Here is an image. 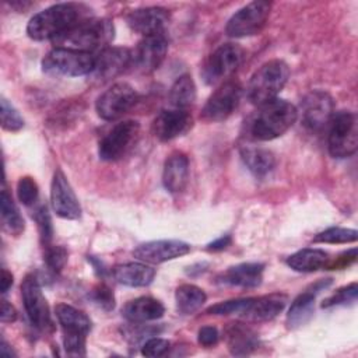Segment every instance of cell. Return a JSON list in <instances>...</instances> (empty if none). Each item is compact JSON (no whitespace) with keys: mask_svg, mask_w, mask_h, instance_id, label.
Listing matches in <instances>:
<instances>
[{"mask_svg":"<svg viewBox=\"0 0 358 358\" xmlns=\"http://www.w3.org/2000/svg\"><path fill=\"white\" fill-rule=\"evenodd\" d=\"M13 285V274L3 268L1 270V275H0V291L4 294L8 291V288Z\"/></svg>","mask_w":358,"mask_h":358,"instance_id":"obj_46","label":"cell"},{"mask_svg":"<svg viewBox=\"0 0 358 358\" xmlns=\"http://www.w3.org/2000/svg\"><path fill=\"white\" fill-rule=\"evenodd\" d=\"M189 180V159L183 152H172L165 164L162 171V183L165 189L172 193H180L185 190Z\"/></svg>","mask_w":358,"mask_h":358,"instance_id":"obj_22","label":"cell"},{"mask_svg":"<svg viewBox=\"0 0 358 358\" xmlns=\"http://www.w3.org/2000/svg\"><path fill=\"white\" fill-rule=\"evenodd\" d=\"M241 98V84L235 80H227L210 95L200 116L206 122H222L236 110Z\"/></svg>","mask_w":358,"mask_h":358,"instance_id":"obj_11","label":"cell"},{"mask_svg":"<svg viewBox=\"0 0 358 358\" xmlns=\"http://www.w3.org/2000/svg\"><path fill=\"white\" fill-rule=\"evenodd\" d=\"M95 56L85 52L53 48L42 60V70L50 76L80 77L91 74Z\"/></svg>","mask_w":358,"mask_h":358,"instance_id":"obj_6","label":"cell"},{"mask_svg":"<svg viewBox=\"0 0 358 358\" xmlns=\"http://www.w3.org/2000/svg\"><path fill=\"white\" fill-rule=\"evenodd\" d=\"M358 238V232L355 229L350 228H341V227H331L322 232H319L313 242L316 243H351L355 242Z\"/></svg>","mask_w":358,"mask_h":358,"instance_id":"obj_33","label":"cell"},{"mask_svg":"<svg viewBox=\"0 0 358 358\" xmlns=\"http://www.w3.org/2000/svg\"><path fill=\"white\" fill-rule=\"evenodd\" d=\"M316 294L312 289H305L292 302L287 313V326L298 329L305 326L313 316Z\"/></svg>","mask_w":358,"mask_h":358,"instance_id":"obj_29","label":"cell"},{"mask_svg":"<svg viewBox=\"0 0 358 358\" xmlns=\"http://www.w3.org/2000/svg\"><path fill=\"white\" fill-rule=\"evenodd\" d=\"M296 119V108L285 99L275 98L259 106V112L250 124V134L260 141L274 140L292 127Z\"/></svg>","mask_w":358,"mask_h":358,"instance_id":"obj_3","label":"cell"},{"mask_svg":"<svg viewBox=\"0 0 358 358\" xmlns=\"http://www.w3.org/2000/svg\"><path fill=\"white\" fill-rule=\"evenodd\" d=\"M252 302V298H239V299H231L225 302L215 303L207 309V313L210 315H238L242 316L246 313L249 305Z\"/></svg>","mask_w":358,"mask_h":358,"instance_id":"obj_34","label":"cell"},{"mask_svg":"<svg viewBox=\"0 0 358 358\" xmlns=\"http://www.w3.org/2000/svg\"><path fill=\"white\" fill-rule=\"evenodd\" d=\"M357 294H358V285H357V282H351L345 287L338 288L333 295L326 298L322 302V308H331V306H338V305L354 303L357 301Z\"/></svg>","mask_w":358,"mask_h":358,"instance_id":"obj_36","label":"cell"},{"mask_svg":"<svg viewBox=\"0 0 358 358\" xmlns=\"http://www.w3.org/2000/svg\"><path fill=\"white\" fill-rule=\"evenodd\" d=\"M329 152L334 158H348L358 148L357 116L352 112L341 110L333 115L329 123L327 136Z\"/></svg>","mask_w":358,"mask_h":358,"instance_id":"obj_7","label":"cell"},{"mask_svg":"<svg viewBox=\"0 0 358 358\" xmlns=\"http://www.w3.org/2000/svg\"><path fill=\"white\" fill-rule=\"evenodd\" d=\"M241 158L256 178L267 176L275 166L274 154L263 147L243 145L241 148Z\"/></svg>","mask_w":358,"mask_h":358,"instance_id":"obj_27","label":"cell"},{"mask_svg":"<svg viewBox=\"0 0 358 358\" xmlns=\"http://www.w3.org/2000/svg\"><path fill=\"white\" fill-rule=\"evenodd\" d=\"M206 292L194 284H182L176 288L175 301L176 308L183 315H192L197 312L206 302Z\"/></svg>","mask_w":358,"mask_h":358,"instance_id":"obj_30","label":"cell"},{"mask_svg":"<svg viewBox=\"0 0 358 358\" xmlns=\"http://www.w3.org/2000/svg\"><path fill=\"white\" fill-rule=\"evenodd\" d=\"M242 57L243 52L235 43H224L218 46L201 67V77L204 83L215 85L225 81L239 67Z\"/></svg>","mask_w":358,"mask_h":358,"instance_id":"obj_8","label":"cell"},{"mask_svg":"<svg viewBox=\"0 0 358 358\" xmlns=\"http://www.w3.org/2000/svg\"><path fill=\"white\" fill-rule=\"evenodd\" d=\"M138 131L140 123L137 120L129 119L116 123L99 141V158L103 161H117L123 158L134 144Z\"/></svg>","mask_w":358,"mask_h":358,"instance_id":"obj_10","label":"cell"},{"mask_svg":"<svg viewBox=\"0 0 358 358\" xmlns=\"http://www.w3.org/2000/svg\"><path fill=\"white\" fill-rule=\"evenodd\" d=\"M329 262L327 252L316 248H305L287 257V264L299 273H313L326 268Z\"/></svg>","mask_w":358,"mask_h":358,"instance_id":"obj_28","label":"cell"},{"mask_svg":"<svg viewBox=\"0 0 358 358\" xmlns=\"http://www.w3.org/2000/svg\"><path fill=\"white\" fill-rule=\"evenodd\" d=\"M190 252V245L179 239H158L138 245L133 250V256L144 263L159 264Z\"/></svg>","mask_w":358,"mask_h":358,"instance_id":"obj_16","label":"cell"},{"mask_svg":"<svg viewBox=\"0 0 358 358\" xmlns=\"http://www.w3.org/2000/svg\"><path fill=\"white\" fill-rule=\"evenodd\" d=\"M50 203L53 211L64 220H77L81 215L78 199L62 169H56L50 185Z\"/></svg>","mask_w":358,"mask_h":358,"instance_id":"obj_15","label":"cell"},{"mask_svg":"<svg viewBox=\"0 0 358 358\" xmlns=\"http://www.w3.org/2000/svg\"><path fill=\"white\" fill-rule=\"evenodd\" d=\"M289 77V67L280 59L262 64L250 77L246 87V96L250 103L262 106L277 98Z\"/></svg>","mask_w":358,"mask_h":358,"instance_id":"obj_4","label":"cell"},{"mask_svg":"<svg viewBox=\"0 0 358 358\" xmlns=\"http://www.w3.org/2000/svg\"><path fill=\"white\" fill-rule=\"evenodd\" d=\"M131 31L144 36L161 35L168 24V11L162 7H143L130 11L126 17Z\"/></svg>","mask_w":358,"mask_h":358,"instance_id":"obj_20","label":"cell"},{"mask_svg":"<svg viewBox=\"0 0 358 358\" xmlns=\"http://www.w3.org/2000/svg\"><path fill=\"white\" fill-rule=\"evenodd\" d=\"M271 4L264 0L252 1L239 8L227 22L225 32L232 38H245L259 34L270 14Z\"/></svg>","mask_w":358,"mask_h":358,"instance_id":"obj_9","label":"cell"},{"mask_svg":"<svg viewBox=\"0 0 358 358\" xmlns=\"http://www.w3.org/2000/svg\"><path fill=\"white\" fill-rule=\"evenodd\" d=\"M164 313V305L151 296H140L131 299L122 309V316L130 323H145L157 320L162 317Z\"/></svg>","mask_w":358,"mask_h":358,"instance_id":"obj_25","label":"cell"},{"mask_svg":"<svg viewBox=\"0 0 358 358\" xmlns=\"http://www.w3.org/2000/svg\"><path fill=\"white\" fill-rule=\"evenodd\" d=\"M115 36V27L110 20H81L66 32L53 39L55 48L71 49L91 53L102 52Z\"/></svg>","mask_w":358,"mask_h":358,"instance_id":"obj_1","label":"cell"},{"mask_svg":"<svg viewBox=\"0 0 358 358\" xmlns=\"http://www.w3.org/2000/svg\"><path fill=\"white\" fill-rule=\"evenodd\" d=\"M17 316H18V313H17L15 308L11 303H8L6 299H3L1 301V308H0V319H1V322L3 323H11V322H14L17 319Z\"/></svg>","mask_w":358,"mask_h":358,"instance_id":"obj_44","label":"cell"},{"mask_svg":"<svg viewBox=\"0 0 358 358\" xmlns=\"http://www.w3.org/2000/svg\"><path fill=\"white\" fill-rule=\"evenodd\" d=\"M220 333L214 326H203L197 333V341L203 347H213L218 343Z\"/></svg>","mask_w":358,"mask_h":358,"instance_id":"obj_42","label":"cell"},{"mask_svg":"<svg viewBox=\"0 0 358 358\" xmlns=\"http://www.w3.org/2000/svg\"><path fill=\"white\" fill-rule=\"evenodd\" d=\"M288 296L282 292H273L268 295L252 298V302L243 315L250 322H267L274 319L287 305Z\"/></svg>","mask_w":358,"mask_h":358,"instance_id":"obj_24","label":"cell"},{"mask_svg":"<svg viewBox=\"0 0 358 358\" xmlns=\"http://www.w3.org/2000/svg\"><path fill=\"white\" fill-rule=\"evenodd\" d=\"M263 268L264 266L262 263H241L229 267L227 271L218 275L217 281L232 287L256 288L262 284Z\"/></svg>","mask_w":358,"mask_h":358,"instance_id":"obj_23","label":"cell"},{"mask_svg":"<svg viewBox=\"0 0 358 358\" xmlns=\"http://www.w3.org/2000/svg\"><path fill=\"white\" fill-rule=\"evenodd\" d=\"M136 102V90L130 84L119 81L112 84L98 96L95 102V109L98 116L103 120H115L129 112Z\"/></svg>","mask_w":358,"mask_h":358,"instance_id":"obj_13","label":"cell"},{"mask_svg":"<svg viewBox=\"0 0 358 358\" xmlns=\"http://www.w3.org/2000/svg\"><path fill=\"white\" fill-rule=\"evenodd\" d=\"M229 243H231V236H229V235H222V236L217 238L215 241L210 242V243L207 245V250H213V252L224 250L225 248H228Z\"/></svg>","mask_w":358,"mask_h":358,"instance_id":"obj_45","label":"cell"},{"mask_svg":"<svg viewBox=\"0 0 358 358\" xmlns=\"http://www.w3.org/2000/svg\"><path fill=\"white\" fill-rule=\"evenodd\" d=\"M166 50L168 42L164 34L144 36L131 53V64L141 73H151L162 63Z\"/></svg>","mask_w":358,"mask_h":358,"instance_id":"obj_18","label":"cell"},{"mask_svg":"<svg viewBox=\"0 0 358 358\" xmlns=\"http://www.w3.org/2000/svg\"><path fill=\"white\" fill-rule=\"evenodd\" d=\"M169 103L173 109L187 110L196 99V84L189 74H183L175 80L168 95Z\"/></svg>","mask_w":358,"mask_h":358,"instance_id":"obj_31","label":"cell"},{"mask_svg":"<svg viewBox=\"0 0 358 358\" xmlns=\"http://www.w3.org/2000/svg\"><path fill=\"white\" fill-rule=\"evenodd\" d=\"M193 119L187 110L168 109L161 110L151 126L152 134L161 141H169L179 136H183L190 130Z\"/></svg>","mask_w":358,"mask_h":358,"instance_id":"obj_19","label":"cell"},{"mask_svg":"<svg viewBox=\"0 0 358 358\" xmlns=\"http://www.w3.org/2000/svg\"><path fill=\"white\" fill-rule=\"evenodd\" d=\"M113 277L117 282L127 287H147L155 277V270L144 263H124L113 268Z\"/></svg>","mask_w":358,"mask_h":358,"instance_id":"obj_26","label":"cell"},{"mask_svg":"<svg viewBox=\"0 0 358 358\" xmlns=\"http://www.w3.org/2000/svg\"><path fill=\"white\" fill-rule=\"evenodd\" d=\"M131 64V52L126 48L108 46L95 56L94 70L91 76L98 83L109 81L117 77Z\"/></svg>","mask_w":358,"mask_h":358,"instance_id":"obj_17","label":"cell"},{"mask_svg":"<svg viewBox=\"0 0 358 358\" xmlns=\"http://www.w3.org/2000/svg\"><path fill=\"white\" fill-rule=\"evenodd\" d=\"M0 103H1V112H0L1 127L8 131H18L20 129H22L24 119L18 113V110L4 96L1 98Z\"/></svg>","mask_w":358,"mask_h":358,"instance_id":"obj_35","label":"cell"},{"mask_svg":"<svg viewBox=\"0 0 358 358\" xmlns=\"http://www.w3.org/2000/svg\"><path fill=\"white\" fill-rule=\"evenodd\" d=\"M296 110L305 129L310 131H322L334 115V102L327 92L315 90L303 96L301 106Z\"/></svg>","mask_w":358,"mask_h":358,"instance_id":"obj_12","label":"cell"},{"mask_svg":"<svg viewBox=\"0 0 358 358\" xmlns=\"http://www.w3.org/2000/svg\"><path fill=\"white\" fill-rule=\"evenodd\" d=\"M39 189L31 176H24L17 183V196L24 206H32L38 200Z\"/></svg>","mask_w":358,"mask_h":358,"instance_id":"obj_37","label":"cell"},{"mask_svg":"<svg viewBox=\"0 0 358 358\" xmlns=\"http://www.w3.org/2000/svg\"><path fill=\"white\" fill-rule=\"evenodd\" d=\"M67 262V250L63 246H46L45 248V263L53 273H60Z\"/></svg>","mask_w":358,"mask_h":358,"instance_id":"obj_39","label":"cell"},{"mask_svg":"<svg viewBox=\"0 0 358 358\" xmlns=\"http://www.w3.org/2000/svg\"><path fill=\"white\" fill-rule=\"evenodd\" d=\"M90 298L92 302L103 310H110L115 306V296L110 288L105 284H99L90 292Z\"/></svg>","mask_w":358,"mask_h":358,"instance_id":"obj_40","label":"cell"},{"mask_svg":"<svg viewBox=\"0 0 358 358\" xmlns=\"http://www.w3.org/2000/svg\"><path fill=\"white\" fill-rule=\"evenodd\" d=\"M21 296H22L24 308L31 324L41 331L50 330L52 319H50L49 305L34 274H28L24 278L21 284Z\"/></svg>","mask_w":358,"mask_h":358,"instance_id":"obj_14","label":"cell"},{"mask_svg":"<svg viewBox=\"0 0 358 358\" xmlns=\"http://www.w3.org/2000/svg\"><path fill=\"white\" fill-rule=\"evenodd\" d=\"M55 313L63 333V345L69 355H85V338L91 329L90 317L77 308L67 303H57Z\"/></svg>","mask_w":358,"mask_h":358,"instance_id":"obj_5","label":"cell"},{"mask_svg":"<svg viewBox=\"0 0 358 358\" xmlns=\"http://www.w3.org/2000/svg\"><path fill=\"white\" fill-rule=\"evenodd\" d=\"M355 257H357V249L352 248V249L344 252L343 255H340L337 257V260H334L333 263L329 262L326 267L327 268H341V267H345V266L351 264L352 262H355Z\"/></svg>","mask_w":358,"mask_h":358,"instance_id":"obj_43","label":"cell"},{"mask_svg":"<svg viewBox=\"0 0 358 358\" xmlns=\"http://www.w3.org/2000/svg\"><path fill=\"white\" fill-rule=\"evenodd\" d=\"M35 221L38 224V229H39V236H41V242L42 245L46 248L50 245L52 236H53V227H52V220L49 215V211L46 208V206H41L36 213H35Z\"/></svg>","mask_w":358,"mask_h":358,"instance_id":"obj_38","label":"cell"},{"mask_svg":"<svg viewBox=\"0 0 358 358\" xmlns=\"http://www.w3.org/2000/svg\"><path fill=\"white\" fill-rule=\"evenodd\" d=\"M0 352H1V355H8V357H11V355H15L13 350H8V345H7V343H6L4 340H3V343H1V347H0Z\"/></svg>","mask_w":358,"mask_h":358,"instance_id":"obj_47","label":"cell"},{"mask_svg":"<svg viewBox=\"0 0 358 358\" xmlns=\"http://www.w3.org/2000/svg\"><path fill=\"white\" fill-rule=\"evenodd\" d=\"M0 211H1V224L3 229L10 235L18 236L24 231V218L20 214L15 203L13 201L8 192L4 189L0 199Z\"/></svg>","mask_w":358,"mask_h":358,"instance_id":"obj_32","label":"cell"},{"mask_svg":"<svg viewBox=\"0 0 358 358\" xmlns=\"http://www.w3.org/2000/svg\"><path fill=\"white\" fill-rule=\"evenodd\" d=\"M169 350V341L161 337H151L147 338L144 341V344L141 345V354L150 358H155V357H161L164 354H166Z\"/></svg>","mask_w":358,"mask_h":358,"instance_id":"obj_41","label":"cell"},{"mask_svg":"<svg viewBox=\"0 0 358 358\" xmlns=\"http://www.w3.org/2000/svg\"><path fill=\"white\" fill-rule=\"evenodd\" d=\"M228 350L235 357H245L259 347V337L256 331L246 323H229L224 331Z\"/></svg>","mask_w":358,"mask_h":358,"instance_id":"obj_21","label":"cell"},{"mask_svg":"<svg viewBox=\"0 0 358 358\" xmlns=\"http://www.w3.org/2000/svg\"><path fill=\"white\" fill-rule=\"evenodd\" d=\"M83 6L74 3L53 4L36 13L27 25V34L34 41L55 39L84 20Z\"/></svg>","mask_w":358,"mask_h":358,"instance_id":"obj_2","label":"cell"}]
</instances>
